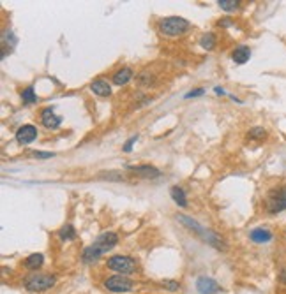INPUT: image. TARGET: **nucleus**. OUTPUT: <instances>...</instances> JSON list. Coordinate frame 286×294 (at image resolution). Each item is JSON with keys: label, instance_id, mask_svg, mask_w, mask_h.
<instances>
[{"label": "nucleus", "instance_id": "9b49d317", "mask_svg": "<svg viewBox=\"0 0 286 294\" xmlns=\"http://www.w3.org/2000/svg\"><path fill=\"white\" fill-rule=\"evenodd\" d=\"M272 238H274V235L268 227H254V229L249 231V239L253 243H258V245L268 243Z\"/></svg>", "mask_w": 286, "mask_h": 294}, {"label": "nucleus", "instance_id": "39448f33", "mask_svg": "<svg viewBox=\"0 0 286 294\" xmlns=\"http://www.w3.org/2000/svg\"><path fill=\"white\" fill-rule=\"evenodd\" d=\"M57 278L55 275L50 273H32L28 275L23 282V287L30 293H44V291L51 289L55 285Z\"/></svg>", "mask_w": 286, "mask_h": 294}, {"label": "nucleus", "instance_id": "4468645a", "mask_svg": "<svg viewBox=\"0 0 286 294\" xmlns=\"http://www.w3.org/2000/svg\"><path fill=\"white\" fill-rule=\"evenodd\" d=\"M90 90L99 97H108L111 95V85L104 78H97L90 83Z\"/></svg>", "mask_w": 286, "mask_h": 294}, {"label": "nucleus", "instance_id": "20e7f679", "mask_svg": "<svg viewBox=\"0 0 286 294\" xmlns=\"http://www.w3.org/2000/svg\"><path fill=\"white\" fill-rule=\"evenodd\" d=\"M286 210V185L274 187L268 190L265 198V212L268 215H277Z\"/></svg>", "mask_w": 286, "mask_h": 294}, {"label": "nucleus", "instance_id": "f8f14e48", "mask_svg": "<svg viewBox=\"0 0 286 294\" xmlns=\"http://www.w3.org/2000/svg\"><path fill=\"white\" fill-rule=\"evenodd\" d=\"M127 169L133 171V173H136V175L142 176V178H159V176H161V171L157 169V167H154V165H150V164L127 165Z\"/></svg>", "mask_w": 286, "mask_h": 294}, {"label": "nucleus", "instance_id": "cd10ccee", "mask_svg": "<svg viewBox=\"0 0 286 294\" xmlns=\"http://www.w3.org/2000/svg\"><path fill=\"white\" fill-rule=\"evenodd\" d=\"M214 92H216V95H225V93H226L225 92V88H221V87H216L214 88Z\"/></svg>", "mask_w": 286, "mask_h": 294}, {"label": "nucleus", "instance_id": "2eb2a0df", "mask_svg": "<svg viewBox=\"0 0 286 294\" xmlns=\"http://www.w3.org/2000/svg\"><path fill=\"white\" fill-rule=\"evenodd\" d=\"M249 58H251V48L244 46V44H242V46H237L235 50H233V53H231V60L239 65L249 62Z\"/></svg>", "mask_w": 286, "mask_h": 294}, {"label": "nucleus", "instance_id": "bb28decb", "mask_svg": "<svg viewBox=\"0 0 286 294\" xmlns=\"http://www.w3.org/2000/svg\"><path fill=\"white\" fill-rule=\"evenodd\" d=\"M277 278H279V282H281L283 285H286V266H283L281 270H279V275H277Z\"/></svg>", "mask_w": 286, "mask_h": 294}, {"label": "nucleus", "instance_id": "9d476101", "mask_svg": "<svg viewBox=\"0 0 286 294\" xmlns=\"http://www.w3.org/2000/svg\"><path fill=\"white\" fill-rule=\"evenodd\" d=\"M39 118H41V124L44 125L46 129H59L60 124H62V118L55 115L53 108H44V110L41 111Z\"/></svg>", "mask_w": 286, "mask_h": 294}, {"label": "nucleus", "instance_id": "423d86ee", "mask_svg": "<svg viewBox=\"0 0 286 294\" xmlns=\"http://www.w3.org/2000/svg\"><path fill=\"white\" fill-rule=\"evenodd\" d=\"M106 268L122 275H133L138 270V261L131 256H111L106 259Z\"/></svg>", "mask_w": 286, "mask_h": 294}, {"label": "nucleus", "instance_id": "393cba45", "mask_svg": "<svg viewBox=\"0 0 286 294\" xmlns=\"http://www.w3.org/2000/svg\"><path fill=\"white\" fill-rule=\"evenodd\" d=\"M32 157H36V159H51V157H55V153H51V152H32Z\"/></svg>", "mask_w": 286, "mask_h": 294}, {"label": "nucleus", "instance_id": "ddd939ff", "mask_svg": "<svg viewBox=\"0 0 286 294\" xmlns=\"http://www.w3.org/2000/svg\"><path fill=\"white\" fill-rule=\"evenodd\" d=\"M133 78H134V71L131 69V67H120L119 71L113 73L111 81L115 83L117 87H125V85H127Z\"/></svg>", "mask_w": 286, "mask_h": 294}, {"label": "nucleus", "instance_id": "4be33fe9", "mask_svg": "<svg viewBox=\"0 0 286 294\" xmlns=\"http://www.w3.org/2000/svg\"><path fill=\"white\" fill-rule=\"evenodd\" d=\"M217 5H219L221 9H225V11H237V9H239L240 2H237V0H219V2H217Z\"/></svg>", "mask_w": 286, "mask_h": 294}, {"label": "nucleus", "instance_id": "5701e85b", "mask_svg": "<svg viewBox=\"0 0 286 294\" xmlns=\"http://www.w3.org/2000/svg\"><path fill=\"white\" fill-rule=\"evenodd\" d=\"M136 141H138V134H136V136H133V138L127 139V141L124 143V147H122V150H124L125 153H129L131 150H133V145H134V143H136Z\"/></svg>", "mask_w": 286, "mask_h": 294}, {"label": "nucleus", "instance_id": "f3484780", "mask_svg": "<svg viewBox=\"0 0 286 294\" xmlns=\"http://www.w3.org/2000/svg\"><path fill=\"white\" fill-rule=\"evenodd\" d=\"M170 194H171V199L179 204V206H182V208H185L187 206V198H185V192H184V188L182 187H171V190H170Z\"/></svg>", "mask_w": 286, "mask_h": 294}, {"label": "nucleus", "instance_id": "f03ea898", "mask_svg": "<svg viewBox=\"0 0 286 294\" xmlns=\"http://www.w3.org/2000/svg\"><path fill=\"white\" fill-rule=\"evenodd\" d=\"M177 217V220L180 222V224H184L185 227H189L191 231H193L194 235L196 236H200V238L203 239V241H207L208 245H212V247H216V248H219V250H225V241H223L219 236L214 233V231H210V229H205L203 225H200L198 222L196 220H193L191 217H187V215H182V213H179V215H175Z\"/></svg>", "mask_w": 286, "mask_h": 294}, {"label": "nucleus", "instance_id": "a878e982", "mask_svg": "<svg viewBox=\"0 0 286 294\" xmlns=\"http://www.w3.org/2000/svg\"><path fill=\"white\" fill-rule=\"evenodd\" d=\"M205 93V90L203 88H196V90H193V92L185 93V99H191V97H198V95H203Z\"/></svg>", "mask_w": 286, "mask_h": 294}, {"label": "nucleus", "instance_id": "412c9836", "mask_svg": "<svg viewBox=\"0 0 286 294\" xmlns=\"http://www.w3.org/2000/svg\"><path fill=\"white\" fill-rule=\"evenodd\" d=\"M247 138L253 139V141H260V139H265L267 138V130L263 127H253V129L247 132Z\"/></svg>", "mask_w": 286, "mask_h": 294}, {"label": "nucleus", "instance_id": "c85d7f7f", "mask_svg": "<svg viewBox=\"0 0 286 294\" xmlns=\"http://www.w3.org/2000/svg\"><path fill=\"white\" fill-rule=\"evenodd\" d=\"M219 25H223V27H230V21H228V18H223V21H221V23H219Z\"/></svg>", "mask_w": 286, "mask_h": 294}, {"label": "nucleus", "instance_id": "6ab92c4d", "mask_svg": "<svg viewBox=\"0 0 286 294\" xmlns=\"http://www.w3.org/2000/svg\"><path fill=\"white\" fill-rule=\"evenodd\" d=\"M200 46L203 48V50H214L216 48V36H214L212 32L208 34H203L202 39H200Z\"/></svg>", "mask_w": 286, "mask_h": 294}, {"label": "nucleus", "instance_id": "b1692460", "mask_svg": "<svg viewBox=\"0 0 286 294\" xmlns=\"http://www.w3.org/2000/svg\"><path fill=\"white\" fill-rule=\"evenodd\" d=\"M163 285H164L168 291H177V289H179V282H175V280H163Z\"/></svg>", "mask_w": 286, "mask_h": 294}, {"label": "nucleus", "instance_id": "a211bd4d", "mask_svg": "<svg viewBox=\"0 0 286 294\" xmlns=\"http://www.w3.org/2000/svg\"><path fill=\"white\" fill-rule=\"evenodd\" d=\"M59 238L62 239V241H71V239L76 238V231H74V227L71 224H65L62 225V229L59 231Z\"/></svg>", "mask_w": 286, "mask_h": 294}, {"label": "nucleus", "instance_id": "dca6fc26", "mask_svg": "<svg viewBox=\"0 0 286 294\" xmlns=\"http://www.w3.org/2000/svg\"><path fill=\"white\" fill-rule=\"evenodd\" d=\"M42 264H44V256H42V254H30V256L25 259V268L30 271H37Z\"/></svg>", "mask_w": 286, "mask_h": 294}, {"label": "nucleus", "instance_id": "f257e3e1", "mask_svg": "<svg viewBox=\"0 0 286 294\" xmlns=\"http://www.w3.org/2000/svg\"><path fill=\"white\" fill-rule=\"evenodd\" d=\"M117 243H119V236H117L115 233H111V231L102 233V235H99L96 239H94V243L90 245V247L83 248V252H82V261H83L85 264H88V262H96L101 256L110 252Z\"/></svg>", "mask_w": 286, "mask_h": 294}, {"label": "nucleus", "instance_id": "7ed1b4c3", "mask_svg": "<svg viewBox=\"0 0 286 294\" xmlns=\"http://www.w3.org/2000/svg\"><path fill=\"white\" fill-rule=\"evenodd\" d=\"M159 32L166 37H179L184 36L187 30L191 28V23L187 19L180 18V16H168V18H163L157 25Z\"/></svg>", "mask_w": 286, "mask_h": 294}, {"label": "nucleus", "instance_id": "aec40b11", "mask_svg": "<svg viewBox=\"0 0 286 294\" xmlns=\"http://www.w3.org/2000/svg\"><path fill=\"white\" fill-rule=\"evenodd\" d=\"M21 99H23L25 104H36L37 95H36V92H34V88L32 87L23 88V92H21Z\"/></svg>", "mask_w": 286, "mask_h": 294}, {"label": "nucleus", "instance_id": "0eeeda50", "mask_svg": "<svg viewBox=\"0 0 286 294\" xmlns=\"http://www.w3.org/2000/svg\"><path fill=\"white\" fill-rule=\"evenodd\" d=\"M102 287L106 291H110V293L124 294V293H131V291L136 287V284H134V280H131L129 276H125V275H111L102 282Z\"/></svg>", "mask_w": 286, "mask_h": 294}, {"label": "nucleus", "instance_id": "1a4fd4ad", "mask_svg": "<svg viewBox=\"0 0 286 294\" xmlns=\"http://www.w3.org/2000/svg\"><path fill=\"white\" fill-rule=\"evenodd\" d=\"M37 138V127L36 125H21L18 130H16V141L20 145H30L32 141H36Z\"/></svg>", "mask_w": 286, "mask_h": 294}, {"label": "nucleus", "instance_id": "6e6552de", "mask_svg": "<svg viewBox=\"0 0 286 294\" xmlns=\"http://www.w3.org/2000/svg\"><path fill=\"white\" fill-rule=\"evenodd\" d=\"M196 291L198 294H221V287L210 276H200L196 280Z\"/></svg>", "mask_w": 286, "mask_h": 294}]
</instances>
